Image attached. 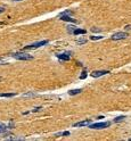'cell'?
<instances>
[{
  "mask_svg": "<svg viewBox=\"0 0 131 141\" xmlns=\"http://www.w3.org/2000/svg\"><path fill=\"white\" fill-rule=\"evenodd\" d=\"M11 56L18 60H31V59H33V56L25 53V52H16V53H13Z\"/></svg>",
  "mask_w": 131,
  "mask_h": 141,
  "instance_id": "6da1fadb",
  "label": "cell"
},
{
  "mask_svg": "<svg viewBox=\"0 0 131 141\" xmlns=\"http://www.w3.org/2000/svg\"><path fill=\"white\" fill-rule=\"evenodd\" d=\"M47 43H48V40H43V41L34 42V43H32V44L25 46V47L23 48V50L25 51V50H32V49H37V48L41 47V46H45V44H47Z\"/></svg>",
  "mask_w": 131,
  "mask_h": 141,
  "instance_id": "7a4b0ae2",
  "label": "cell"
},
{
  "mask_svg": "<svg viewBox=\"0 0 131 141\" xmlns=\"http://www.w3.org/2000/svg\"><path fill=\"white\" fill-rule=\"evenodd\" d=\"M111 125V122H103V123H95L91 124L89 126L90 129H94V130H101V129H106Z\"/></svg>",
  "mask_w": 131,
  "mask_h": 141,
  "instance_id": "3957f363",
  "label": "cell"
},
{
  "mask_svg": "<svg viewBox=\"0 0 131 141\" xmlns=\"http://www.w3.org/2000/svg\"><path fill=\"white\" fill-rule=\"evenodd\" d=\"M126 37H128V34L126 32H117L112 35V40H122V39H126Z\"/></svg>",
  "mask_w": 131,
  "mask_h": 141,
  "instance_id": "277c9868",
  "label": "cell"
},
{
  "mask_svg": "<svg viewBox=\"0 0 131 141\" xmlns=\"http://www.w3.org/2000/svg\"><path fill=\"white\" fill-rule=\"evenodd\" d=\"M110 72L108 71H94V72H91V76L92 78H100V76H103V75H106V74H108Z\"/></svg>",
  "mask_w": 131,
  "mask_h": 141,
  "instance_id": "5b68a950",
  "label": "cell"
},
{
  "mask_svg": "<svg viewBox=\"0 0 131 141\" xmlns=\"http://www.w3.org/2000/svg\"><path fill=\"white\" fill-rule=\"evenodd\" d=\"M57 57L62 60H68L71 58V52H63V53H57Z\"/></svg>",
  "mask_w": 131,
  "mask_h": 141,
  "instance_id": "8992f818",
  "label": "cell"
},
{
  "mask_svg": "<svg viewBox=\"0 0 131 141\" xmlns=\"http://www.w3.org/2000/svg\"><path fill=\"white\" fill-rule=\"evenodd\" d=\"M59 18L62 19V21H66V22H73V23H75V19H73L71 16H67V14H60L59 15Z\"/></svg>",
  "mask_w": 131,
  "mask_h": 141,
  "instance_id": "52a82bcc",
  "label": "cell"
},
{
  "mask_svg": "<svg viewBox=\"0 0 131 141\" xmlns=\"http://www.w3.org/2000/svg\"><path fill=\"white\" fill-rule=\"evenodd\" d=\"M90 123H91V121L90 120H84V121H81V122H78V123H75L74 126L75 127H80V126H86V125H90Z\"/></svg>",
  "mask_w": 131,
  "mask_h": 141,
  "instance_id": "ba28073f",
  "label": "cell"
},
{
  "mask_svg": "<svg viewBox=\"0 0 131 141\" xmlns=\"http://www.w3.org/2000/svg\"><path fill=\"white\" fill-rule=\"evenodd\" d=\"M82 92V90L81 89H75V90H71V91H68V94L70 96H75V94H79Z\"/></svg>",
  "mask_w": 131,
  "mask_h": 141,
  "instance_id": "9c48e42d",
  "label": "cell"
},
{
  "mask_svg": "<svg viewBox=\"0 0 131 141\" xmlns=\"http://www.w3.org/2000/svg\"><path fill=\"white\" fill-rule=\"evenodd\" d=\"M86 30H81V29H75L73 31V34H75V35H79V34H86Z\"/></svg>",
  "mask_w": 131,
  "mask_h": 141,
  "instance_id": "30bf717a",
  "label": "cell"
},
{
  "mask_svg": "<svg viewBox=\"0 0 131 141\" xmlns=\"http://www.w3.org/2000/svg\"><path fill=\"white\" fill-rule=\"evenodd\" d=\"M14 96H15V93H0V97H6V98H10Z\"/></svg>",
  "mask_w": 131,
  "mask_h": 141,
  "instance_id": "8fae6325",
  "label": "cell"
},
{
  "mask_svg": "<svg viewBox=\"0 0 131 141\" xmlns=\"http://www.w3.org/2000/svg\"><path fill=\"white\" fill-rule=\"evenodd\" d=\"M6 130H7V126H6L5 124H1V123H0V134L4 133Z\"/></svg>",
  "mask_w": 131,
  "mask_h": 141,
  "instance_id": "7c38bea8",
  "label": "cell"
},
{
  "mask_svg": "<svg viewBox=\"0 0 131 141\" xmlns=\"http://www.w3.org/2000/svg\"><path fill=\"white\" fill-rule=\"evenodd\" d=\"M124 118H126V116H119V117H116L115 120H114V122H115V123H119L121 121H123Z\"/></svg>",
  "mask_w": 131,
  "mask_h": 141,
  "instance_id": "4fadbf2b",
  "label": "cell"
},
{
  "mask_svg": "<svg viewBox=\"0 0 131 141\" xmlns=\"http://www.w3.org/2000/svg\"><path fill=\"white\" fill-rule=\"evenodd\" d=\"M57 136H70V132L68 131H65V132H63V133H58V134H56Z\"/></svg>",
  "mask_w": 131,
  "mask_h": 141,
  "instance_id": "5bb4252c",
  "label": "cell"
},
{
  "mask_svg": "<svg viewBox=\"0 0 131 141\" xmlns=\"http://www.w3.org/2000/svg\"><path fill=\"white\" fill-rule=\"evenodd\" d=\"M90 39H91V40H94V41H96V40H100V39H103V37H101V35H98V37L92 35V37H90Z\"/></svg>",
  "mask_w": 131,
  "mask_h": 141,
  "instance_id": "9a60e30c",
  "label": "cell"
},
{
  "mask_svg": "<svg viewBox=\"0 0 131 141\" xmlns=\"http://www.w3.org/2000/svg\"><path fill=\"white\" fill-rule=\"evenodd\" d=\"M87 42V40L86 39H81V40H76V43L78 44H83V43H86Z\"/></svg>",
  "mask_w": 131,
  "mask_h": 141,
  "instance_id": "2e32d148",
  "label": "cell"
},
{
  "mask_svg": "<svg viewBox=\"0 0 131 141\" xmlns=\"http://www.w3.org/2000/svg\"><path fill=\"white\" fill-rule=\"evenodd\" d=\"M87 78V72L83 71V72H82V75L80 76V78H81V80H83V78Z\"/></svg>",
  "mask_w": 131,
  "mask_h": 141,
  "instance_id": "e0dca14e",
  "label": "cell"
},
{
  "mask_svg": "<svg viewBox=\"0 0 131 141\" xmlns=\"http://www.w3.org/2000/svg\"><path fill=\"white\" fill-rule=\"evenodd\" d=\"M4 11H5V8H4V7H0V14L4 13Z\"/></svg>",
  "mask_w": 131,
  "mask_h": 141,
  "instance_id": "ac0fdd59",
  "label": "cell"
},
{
  "mask_svg": "<svg viewBox=\"0 0 131 141\" xmlns=\"http://www.w3.org/2000/svg\"><path fill=\"white\" fill-rule=\"evenodd\" d=\"M14 1H23V0H14Z\"/></svg>",
  "mask_w": 131,
  "mask_h": 141,
  "instance_id": "d6986e66",
  "label": "cell"
},
{
  "mask_svg": "<svg viewBox=\"0 0 131 141\" xmlns=\"http://www.w3.org/2000/svg\"><path fill=\"white\" fill-rule=\"evenodd\" d=\"M0 80H1V76H0Z\"/></svg>",
  "mask_w": 131,
  "mask_h": 141,
  "instance_id": "ffe728a7",
  "label": "cell"
},
{
  "mask_svg": "<svg viewBox=\"0 0 131 141\" xmlns=\"http://www.w3.org/2000/svg\"><path fill=\"white\" fill-rule=\"evenodd\" d=\"M0 59H1V58H0Z\"/></svg>",
  "mask_w": 131,
  "mask_h": 141,
  "instance_id": "44dd1931",
  "label": "cell"
}]
</instances>
